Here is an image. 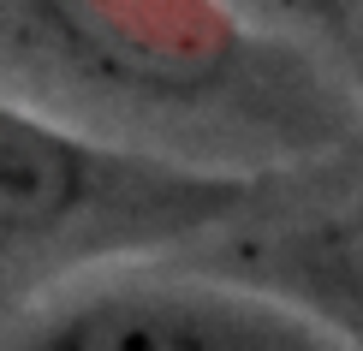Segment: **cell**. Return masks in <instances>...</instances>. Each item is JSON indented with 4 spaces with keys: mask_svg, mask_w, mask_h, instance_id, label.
Masks as SVG:
<instances>
[{
    "mask_svg": "<svg viewBox=\"0 0 363 351\" xmlns=\"http://www.w3.org/2000/svg\"><path fill=\"white\" fill-rule=\"evenodd\" d=\"M262 196L245 167H203L113 143L0 89V250H173Z\"/></svg>",
    "mask_w": 363,
    "mask_h": 351,
    "instance_id": "cell-1",
    "label": "cell"
},
{
    "mask_svg": "<svg viewBox=\"0 0 363 351\" xmlns=\"http://www.w3.org/2000/svg\"><path fill=\"white\" fill-rule=\"evenodd\" d=\"M60 280L6 328V351H345L315 316L220 268H143L131 256Z\"/></svg>",
    "mask_w": 363,
    "mask_h": 351,
    "instance_id": "cell-2",
    "label": "cell"
},
{
    "mask_svg": "<svg viewBox=\"0 0 363 351\" xmlns=\"http://www.w3.org/2000/svg\"><path fill=\"white\" fill-rule=\"evenodd\" d=\"M262 12L286 18L292 30H322V36H352V30H363L357 0H262Z\"/></svg>",
    "mask_w": 363,
    "mask_h": 351,
    "instance_id": "cell-5",
    "label": "cell"
},
{
    "mask_svg": "<svg viewBox=\"0 0 363 351\" xmlns=\"http://www.w3.org/2000/svg\"><path fill=\"white\" fill-rule=\"evenodd\" d=\"M54 66L143 108H203L274 84L280 48L238 0H6Z\"/></svg>",
    "mask_w": 363,
    "mask_h": 351,
    "instance_id": "cell-3",
    "label": "cell"
},
{
    "mask_svg": "<svg viewBox=\"0 0 363 351\" xmlns=\"http://www.w3.org/2000/svg\"><path fill=\"white\" fill-rule=\"evenodd\" d=\"M220 274L280 292L340 345H363V203L238 238Z\"/></svg>",
    "mask_w": 363,
    "mask_h": 351,
    "instance_id": "cell-4",
    "label": "cell"
},
{
    "mask_svg": "<svg viewBox=\"0 0 363 351\" xmlns=\"http://www.w3.org/2000/svg\"><path fill=\"white\" fill-rule=\"evenodd\" d=\"M357 6H363V0H357Z\"/></svg>",
    "mask_w": 363,
    "mask_h": 351,
    "instance_id": "cell-6",
    "label": "cell"
}]
</instances>
